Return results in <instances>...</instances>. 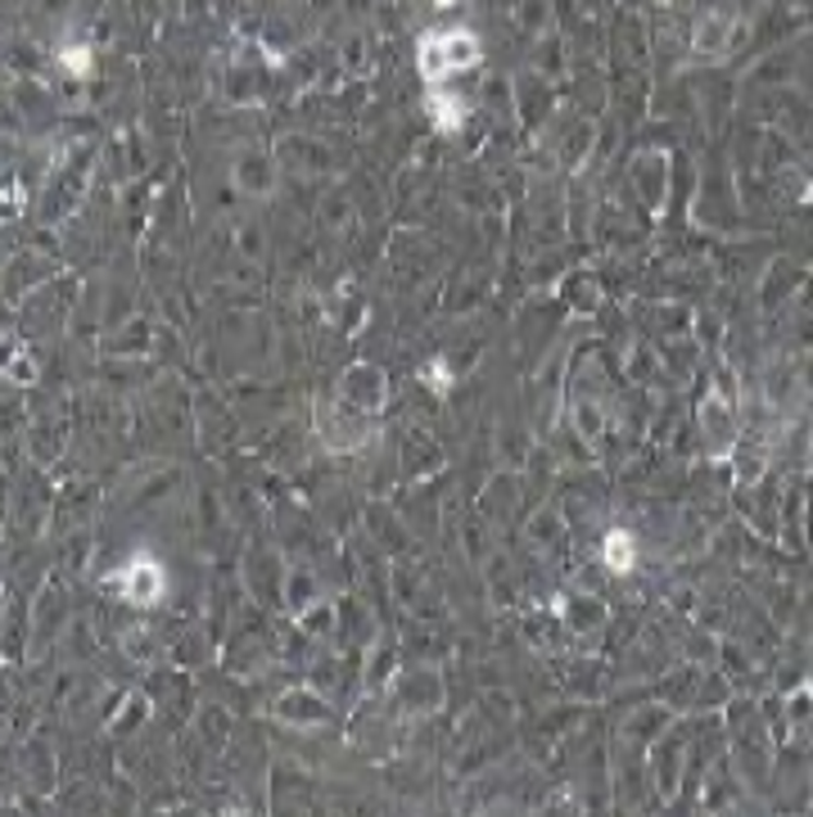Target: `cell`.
I'll return each instance as SVG.
<instances>
[{
  "mask_svg": "<svg viewBox=\"0 0 813 817\" xmlns=\"http://www.w3.org/2000/svg\"><path fill=\"white\" fill-rule=\"evenodd\" d=\"M561 302L565 312L575 321H588L601 312V302H606V289H601V281L592 276V271H569L565 285H561Z\"/></svg>",
  "mask_w": 813,
  "mask_h": 817,
  "instance_id": "cell-12",
  "label": "cell"
},
{
  "mask_svg": "<svg viewBox=\"0 0 813 817\" xmlns=\"http://www.w3.org/2000/svg\"><path fill=\"white\" fill-rule=\"evenodd\" d=\"M109 583L127 605H136V610H155V605L168 596V569L149 552H136V556H127L123 569H113Z\"/></svg>",
  "mask_w": 813,
  "mask_h": 817,
  "instance_id": "cell-2",
  "label": "cell"
},
{
  "mask_svg": "<svg viewBox=\"0 0 813 817\" xmlns=\"http://www.w3.org/2000/svg\"><path fill=\"white\" fill-rule=\"evenodd\" d=\"M800 384H804V393L813 398V352H804V361H800Z\"/></svg>",
  "mask_w": 813,
  "mask_h": 817,
  "instance_id": "cell-32",
  "label": "cell"
},
{
  "mask_svg": "<svg viewBox=\"0 0 813 817\" xmlns=\"http://www.w3.org/2000/svg\"><path fill=\"white\" fill-rule=\"evenodd\" d=\"M556 619L565 623V632H575V637H596V632L606 628V601L596 592H565V596H556Z\"/></svg>",
  "mask_w": 813,
  "mask_h": 817,
  "instance_id": "cell-8",
  "label": "cell"
},
{
  "mask_svg": "<svg viewBox=\"0 0 813 817\" xmlns=\"http://www.w3.org/2000/svg\"><path fill=\"white\" fill-rule=\"evenodd\" d=\"M728 41H732V18L728 14H705L701 23H697V54H723L728 50Z\"/></svg>",
  "mask_w": 813,
  "mask_h": 817,
  "instance_id": "cell-25",
  "label": "cell"
},
{
  "mask_svg": "<svg viewBox=\"0 0 813 817\" xmlns=\"http://www.w3.org/2000/svg\"><path fill=\"white\" fill-rule=\"evenodd\" d=\"M426 113H430V123H434L439 132H461V127H466V100L452 96V90H443V86H430Z\"/></svg>",
  "mask_w": 813,
  "mask_h": 817,
  "instance_id": "cell-22",
  "label": "cell"
},
{
  "mask_svg": "<svg viewBox=\"0 0 813 817\" xmlns=\"http://www.w3.org/2000/svg\"><path fill=\"white\" fill-rule=\"evenodd\" d=\"M682 759H687V741L678 732L660 736L651 750V777H655V795L674 800L678 795V781H682Z\"/></svg>",
  "mask_w": 813,
  "mask_h": 817,
  "instance_id": "cell-11",
  "label": "cell"
},
{
  "mask_svg": "<svg viewBox=\"0 0 813 817\" xmlns=\"http://www.w3.org/2000/svg\"><path fill=\"white\" fill-rule=\"evenodd\" d=\"M443 461H447V457H443L439 438H430L426 430H411V434L403 438V470H407V474H416V479L439 474Z\"/></svg>",
  "mask_w": 813,
  "mask_h": 817,
  "instance_id": "cell-17",
  "label": "cell"
},
{
  "mask_svg": "<svg viewBox=\"0 0 813 817\" xmlns=\"http://www.w3.org/2000/svg\"><path fill=\"white\" fill-rule=\"evenodd\" d=\"M5 380L10 384H19V388H33L37 380H41V361H37V352L27 348V344H10V352H5Z\"/></svg>",
  "mask_w": 813,
  "mask_h": 817,
  "instance_id": "cell-26",
  "label": "cell"
},
{
  "mask_svg": "<svg viewBox=\"0 0 813 817\" xmlns=\"http://www.w3.org/2000/svg\"><path fill=\"white\" fill-rule=\"evenodd\" d=\"M235 186L245 195H254V199H262V195H271V186H276V168H271L267 154L249 149V154L235 159Z\"/></svg>",
  "mask_w": 813,
  "mask_h": 817,
  "instance_id": "cell-18",
  "label": "cell"
},
{
  "mask_svg": "<svg viewBox=\"0 0 813 817\" xmlns=\"http://www.w3.org/2000/svg\"><path fill=\"white\" fill-rule=\"evenodd\" d=\"M697 425H701V438H705V457L710 461H728L737 443H741V420H737V407L723 398L718 388H705V398L697 407Z\"/></svg>",
  "mask_w": 813,
  "mask_h": 817,
  "instance_id": "cell-4",
  "label": "cell"
},
{
  "mask_svg": "<svg viewBox=\"0 0 813 817\" xmlns=\"http://www.w3.org/2000/svg\"><path fill=\"white\" fill-rule=\"evenodd\" d=\"M317 434L330 451H357L371 443V416L353 411L348 403H321L317 407Z\"/></svg>",
  "mask_w": 813,
  "mask_h": 817,
  "instance_id": "cell-7",
  "label": "cell"
},
{
  "mask_svg": "<svg viewBox=\"0 0 813 817\" xmlns=\"http://www.w3.org/2000/svg\"><path fill=\"white\" fill-rule=\"evenodd\" d=\"M525 542L533 552H556L561 542H565V516H561V506H533L529 510V520H525Z\"/></svg>",
  "mask_w": 813,
  "mask_h": 817,
  "instance_id": "cell-14",
  "label": "cell"
},
{
  "mask_svg": "<svg viewBox=\"0 0 813 817\" xmlns=\"http://www.w3.org/2000/svg\"><path fill=\"white\" fill-rule=\"evenodd\" d=\"M800 348H804V352H813V317H809V321H804V330H800Z\"/></svg>",
  "mask_w": 813,
  "mask_h": 817,
  "instance_id": "cell-33",
  "label": "cell"
},
{
  "mask_svg": "<svg viewBox=\"0 0 813 817\" xmlns=\"http://www.w3.org/2000/svg\"><path fill=\"white\" fill-rule=\"evenodd\" d=\"M416 380H420V384H430L434 393H452V361H447V357H430L426 367L416 371Z\"/></svg>",
  "mask_w": 813,
  "mask_h": 817,
  "instance_id": "cell-30",
  "label": "cell"
},
{
  "mask_svg": "<svg viewBox=\"0 0 813 817\" xmlns=\"http://www.w3.org/2000/svg\"><path fill=\"white\" fill-rule=\"evenodd\" d=\"M199 718H204V732H208V741H213V745L222 750V745H226V732H231V728H226V709H222V705H208Z\"/></svg>",
  "mask_w": 813,
  "mask_h": 817,
  "instance_id": "cell-31",
  "label": "cell"
},
{
  "mask_svg": "<svg viewBox=\"0 0 813 817\" xmlns=\"http://www.w3.org/2000/svg\"><path fill=\"white\" fill-rule=\"evenodd\" d=\"M773 741H813V686L809 682L781 695V722H773Z\"/></svg>",
  "mask_w": 813,
  "mask_h": 817,
  "instance_id": "cell-10",
  "label": "cell"
},
{
  "mask_svg": "<svg viewBox=\"0 0 813 817\" xmlns=\"http://www.w3.org/2000/svg\"><path fill=\"white\" fill-rule=\"evenodd\" d=\"M569 425H575V434L596 447L601 438H606V407H601L596 398H588V393H579L575 403H569Z\"/></svg>",
  "mask_w": 813,
  "mask_h": 817,
  "instance_id": "cell-21",
  "label": "cell"
},
{
  "mask_svg": "<svg viewBox=\"0 0 813 817\" xmlns=\"http://www.w3.org/2000/svg\"><path fill=\"white\" fill-rule=\"evenodd\" d=\"M394 701L407 718H434L447 705V686H443V669L439 664H416L394 678Z\"/></svg>",
  "mask_w": 813,
  "mask_h": 817,
  "instance_id": "cell-3",
  "label": "cell"
},
{
  "mask_svg": "<svg viewBox=\"0 0 813 817\" xmlns=\"http://www.w3.org/2000/svg\"><path fill=\"white\" fill-rule=\"evenodd\" d=\"M64 623H69V592L50 579V583H41V592L33 601V646L37 651L50 646L59 632H64Z\"/></svg>",
  "mask_w": 813,
  "mask_h": 817,
  "instance_id": "cell-9",
  "label": "cell"
},
{
  "mask_svg": "<svg viewBox=\"0 0 813 817\" xmlns=\"http://www.w3.org/2000/svg\"><path fill=\"white\" fill-rule=\"evenodd\" d=\"M389 393H394V384H389V371L380 361H353L340 375V403L361 416H380L389 407Z\"/></svg>",
  "mask_w": 813,
  "mask_h": 817,
  "instance_id": "cell-6",
  "label": "cell"
},
{
  "mask_svg": "<svg viewBox=\"0 0 813 817\" xmlns=\"http://www.w3.org/2000/svg\"><path fill=\"white\" fill-rule=\"evenodd\" d=\"M479 59H484L479 37L470 33V27H452V33L420 37V46H416V73H420V82H426V86H443L447 77L470 73Z\"/></svg>",
  "mask_w": 813,
  "mask_h": 817,
  "instance_id": "cell-1",
  "label": "cell"
},
{
  "mask_svg": "<svg viewBox=\"0 0 813 817\" xmlns=\"http://www.w3.org/2000/svg\"><path fill=\"white\" fill-rule=\"evenodd\" d=\"M149 714H155V701H149L140 686L123 691V695H118V705H113V714H109V736H132V732H140L145 722H149Z\"/></svg>",
  "mask_w": 813,
  "mask_h": 817,
  "instance_id": "cell-15",
  "label": "cell"
},
{
  "mask_svg": "<svg viewBox=\"0 0 813 817\" xmlns=\"http://www.w3.org/2000/svg\"><path fill=\"white\" fill-rule=\"evenodd\" d=\"M601 565H606V573H632L638 542H632L628 529H606V537H601Z\"/></svg>",
  "mask_w": 813,
  "mask_h": 817,
  "instance_id": "cell-23",
  "label": "cell"
},
{
  "mask_svg": "<svg viewBox=\"0 0 813 817\" xmlns=\"http://www.w3.org/2000/svg\"><path fill=\"white\" fill-rule=\"evenodd\" d=\"M800 281H804V267H796V262H777V267L768 271L764 289H760V302H764V312L781 308V302H791V298L800 294Z\"/></svg>",
  "mask_w": 813,
  "mask_h": 817,
  "instance_id": "cell-20",
  "label": "cell"
},
{
  "mask_svg": "<svg viewBox=\"0 0 813 817\" xmlns=\"http://www.w3.org/2000/svg\"><path fill=\"white\" fill-rule=\"evenodd\" d=\"M294 623L304 628L308 637H340V605L321 596V601H317V605H308V610L298 615Z\"/></svg>",
  "mask_w": 813,
  "mask_h": 817,
  "instance_id": "cell-24",
  "label": "cell"
},
{
  "mask_svg": "<svg viewBox=\"0 0 813 817\" xmlns=\"http://www.w3.org/2000/svg\"><path fill=\"white\" fill-rule=\"evenodd\" d=\"M235 253H239V258H249V262H258V258L267 253V235H262L258 222H245V226L235 231Z\"/></svg>",
  "mask_w": 813,
  "mask_h": 817,
  "instance_id": "cell-29",
  "label": "cell"
},
{
  "mask_svg": "<svg viewBox=\"0 0 813 817\" xmlns=\"http://www.w3.org/2000/svg\"><path fill=\"white\" fill-rule=\"evenodd\" d=\"M281 601H285V610L298 619L308 610V605H317L321 601V583H317V573L308 569V565H290L285 573H281Z\"/></svg>",
  "mask_w": 813,
  "mask_h": 817,
  "instance_id": "cell-16",
  "label": "cell"
},
{
  "mask_svg": "<svg viewBox=\"0 0 813 817\" xmlns=\"http://www.w3.org/2000/svg\"><path fill=\"white\" fill-rule=\"evenodd\" d=\"M398 673H403L398 669V646L394 642H375L367 651V664H361V686H367V691H384V686H394Z\"/></svg>",
  "mask_w": 813,
  "mask_h": 817,
  "instance_id": "cell-19",
  "label": "cell"
},
{
  "mask_svg": "<svg viewBox=\"0 0 813 817\" xmlns=\"http://www.w3.org/2000/svg\"><path fill=\"white\" fill-rule=\"evenodd\" d=\"M113 352H132V357H145L149 348V321H132V330H118V335L109 339Z\"/></svg>",
  "mask_w": 813,
  "mask_h": 817,
  "instance_id": "cell-28",
  "label": "cell"
},
{
  "mask_svg": "<svg viewBox=\"0 0 813 817\" xmlns=\"http://www.w3.org/2000/svg\"><path fill=\"white\" fill-rule=\"evenodd\" d=\"M267 714L276 722H285V728H298V732H317V728H330V722H335V705H330L312 682L285 686L276 701H271Z\"/></svg>",
  "mask_w": 813,
  "mask_h": 817,
  "instance_id": "cell-5",
  "label": "cell"
},
{
  "mask_svg": "<svg viewBox=\"0 0 813 817\" xmlns=\"http://www.w3.org/2000/svg\"><path fill=\"white\" fill-rule=\"evenodd\" d=\"M59 69H64L69 77H90V69H96V54H90V46H59Z\"/></svg>",
  "mask_w": 813,
  "mask_h": 817,
  "instance_id": "cell-27",
  "label": "cell"
},
{
  "mask_svg": "<svg viewBox=\"0 0 813 817\" xmlns=\"http://www.w3.org/2000/svg\"><path fill=\"white\" fill-rule=\"evenodd\" d=\"M665 172H669V159L655 154V149L632 163V176H638V195H642V203H646L651 218L665 213Z\"/></svg>",
  "mask_w": 813,
  "mask_h": 817,
  "instance_id": "cell-13",
  "label": "cell"
},
{
  "mask_svg": "<svg viewBox=\"0 0 813 817\" xmlns=\"http://www.w3.org/2000/svg\"><path fill=\"white\" fill-rule=\"evenodd\" d=\"M430 5H439V10H452V5H457V0H430Z\"/></svg>",
  "mask_w": 813,
  "mask_h": 817,
  "instance_id": "cell-34",
  "label": "cell"
}]
</instances>
